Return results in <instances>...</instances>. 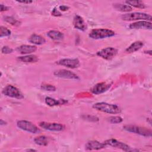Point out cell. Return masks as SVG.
I'll use <instances>...</instances> for the list:
<instances>
[{"mask_svg":"<svg viewBox=\"0 0 152 152\" xmlns=\"http://www.w3.org/2000/svg\"><path fill=\"white\" fill-rule=\"evenodd\" d=\"M104 144H105L106 146H110L112 147L118 148L125 151H130L134 150H132L128 145L126 144L124 142L119 141L116 139L111 138V139L107 140L104 142Z\"/></svg>","mask_w":152,"mask_h":152,"instance_id":"ba28073f","label":"cell"},{"mask_svg":"<svg viewBox=\"0 0 152 152\" xmlns=\"http://www.w3.org/2000/svg\"><path fill=\"white\" fill-rule=\"evenodd\" d=\"M17 59L22 62L33 63V62H36L39 60V58L35 55H27L24 56H18L17 58Z\"/></svg>","mask_w":152,"mask_h":152,"instance_id":"ffe728a7","label":"cell"},{"mask_svg":"<svg viewBox=\"0 0 152 152\" xmlns=\"http://www.w3.org/2000/svg\"><path fill=\"white\" fill-rule=\"evenodd\" d=\"M1 6V12H2V11H7L9 9V7L6 6V5H4L3 4H1L0 5Z\"/></svg>","mask_w":152,"mask_h":152,"instance_id":"1f68e13d","label":"cell"},{"mask_svg":"<svg viewBox=\"0 0 152 152\" xmlns=\"http://www.w3.org/2000/svg\"><path fill=\"white\" fill-rule=\"evenodd\" d=\"M73 25L74 27L81 31H85L87 29L86 23L84 19L78 15H75L73 19Z\"/></svg>","mask_w":152,"mask_h":152,"instance_id":"9a60e30c","label":"cell"},{"mask_svg":"<svg viewBox=\"0 0 152 152\" xmlns=\"http://www.w3.org/2000/svg\"><path fill=\"white\" fill-rule=\"evenodd\" d=\"M13 51L12 49L7 46H4L1 49V52L4 54H9L12 53Z\"/></svg>","mask_w":152,"mask_h":152,"instance_id":"f1b7e54d","label":"cell"},{"mask_svg":"<svg viewBox=\"0 0 152 152\" xmlns=\"http://www.w3.org/2000/svg\"><path fill=\"white\" fill-rule=\"evenodd\" d=\"M123 129L128 132L139 134L144 137H151V134H152L151 131L144 127H141V126H138L132 125H126L123 126Z\"/></svg>","mask_w":152,"mask_h":152,"instance_id":"277c9868","label":"cell"},{"mask_svg":"<svg viewBox=\"0 0 152 152\" xmlns=\"http://www.w3.org/2000/svg\"><path fill=\"white\" fill-rule=\"evenodd\" d=\"M111 86L110 84L104 82L99 83L95 84L91 89L90 91L94 94H99L106 91Z\"/></svg>","mask_w":152,"mask_h":152,"instance_id":"7c38bea8","label":"cell"},{"mask_svg":"<svg viewBox=\"0 0 152 152\" xmlns=\"http://www.w3.org/2000/svg\"><path fill=\"white\" fill-rule=\"evenodd\" d=\"M34 142L39 145L46 146L48 144V138L45 135H40L34 139Z\"/></svg>","mask_w":152,"mask_h":152,"instance_id":"603a6c76","label":"cell"},{"mask_svg":"<svg viewBox=\"0 0 152 152\" xmlns=\"http://www.w3.org/2000/svg\"><path fill=\"white\" fill-rule=\"evenodd\" d=\"M47 36L53 40H61L64 39V35L62 33L57 30H50L47 33Z\"/></svg>","mask_w":152,"mask_h":152,"instance_id":"d6986e66","label":"cell"},{"mask_svg":"<svg viewBox=\"0 0 152 152\" xmlns=\"http://www.w3.org/2000/svg\"><path fill=\"white\" fill-rule=\"evenodd\" d=\"M2 93L4 95L6 96L17 99H21L24 97L21 91L17 87L12 85L6 86L3 88Z\"/></svg>","mask_w":152,"mask_h":152,"instance_id":"8992f818","label":"cell"},{"mask_svg":"<svg viewBox=\"0 0 152 152\" xmlns=\"http://www.w3.org/2000/svg\"><path fill=\"white\" fill-rule=\"evenodd\" d=\"M28 40L29 42L36 45H40L44 44L46 42V40L43 37L36 34H31L29 37Z\"/></svg>","mask_w":152,"mask_h":152,"instance_id":"e0dca14e","label":"cell"},{"mask_svg":"<svg viewBox=\"0 0 152 152\" xmlns=\"http://www.w3.org/2000/svg\"><path fill=\"white\" fill-rule=\"evenodd\" d=\"M106 147L104 142H100L96 140L89 141L85 145V148L87 150H99Z\"/></svg>","mask_w":152,"mask_h":152,"instance_id":"5bb4252c","label":"cell"},{"mask_svg":"<svg viewBox=\"0 0 152 152\" xmlns=\"http://www.w3.org/2000/svg\"><path fill=\"white\" fill-rule=\"evenodd\" d=\"M107 121L111 124H119L123 121V119L119 116H112L107 118Z\"/></svg>","mask_w":152,"mask_h":152,"instance_id":"d4e9b609","label":"cell"},{"mask_svg":"<svg viewBox=\"0 0 152 152\" xmlns=\"http://www.w3.org/2000/svg\"><path fill=\"white\" fill-rule=\"evenodd\" d=\"M121 18L125 21H135V20H140V21H151L152 17L151 15L140 12H135L132 13H127L121 15Z\"/></svg>","mask_w":152,"mask_h":152,"instance_id":"7a4b0ae2","label":"cell"},{"mask_svg":"<svg viewBox=\"0 0 152 152\" xmlns=\"http://www.w3.org/2000/svg\"><path fill=\"white\" fill-rule=\"evenodd\" d=\"M59 10H61V11H66L69 9V7L66 6V5H61V6H59Z\"/></svg>","mask_w":152,"mask_h":152,"instance_id":"d6a6232c","label":"cell"},{"mask_svg":"<svg viewBox=\"0 0 152 152\" xmlns=\"http://www.w3.org/2000/svg\"><path fill=\"white\" fill-rule=\"evenodd\" d=\"M11 34V31L10 30H9L8 28L1 26L0 27V37H5V36H9Z\"/></svg>","mask_w":152,"mask_h":152,"instance_id":"4316f807","label":"cell"},{"mask_svg":"<svg viewBox=\"0 0 152 152\" xmlns=\"http://www.w3.org/2000/svg\"><path fill=\"white\" fill-rule=\"evenodd\" d=\"M118 53V49L113 47H107L97 52V55L106 60H110Z\"/></svg>","mask_w":152,"mask_h":152,"instance_id":"52a82bcc","label":"cell"},{"mask_svg":"<svg viewBox=\"0 0 152 152\" xmlns=\"http://www.w3.org/2000/svg\"><path fill=\"white\" fill-rule=\"evenodd\" d=\"M6 124V122H5V121H4L3 119H1L0 121V125H5Z\"/></svg>","mask_w":152,"mask_h":152,"instance_id":"e575fe53","label":"cell"},{"mask_svg":"<svg viewBox=\"0 0 152 152\" xmlns=\"http://www.w3.org/2000/svg\"><path fill=\"white\" fill-rule=\"evenodd\" d=\"M114 31L106 28H94L91 30L88 36L93 39H102L115 36Z\"/></svg>","mask_w":152,"mask_h":152,"instance_id":"3957f363","label":"cell"},{"mask_svg":"<svg viewBox=\"0 0 152 152\" xmlns=\"http://www.w3.org/2000/svg\"><path fill=\"white\" fill-rule=\"evenodd\" d=\"M83 119L90 121H94V122H97L99 121V118L96 116H91V115H84L83 116Z\"/></svg>","mask_w":152,"mask_h":152,"instance_id":"f546056e","label":"cell"},{"mask_svg":"<svg viewBox=\"0 0 152 152\" xmlns=\"http://www.w3.org/2000/svg\"><path fill=\"white\" fill-rule=\"evenodd\" d=\"M17 126L20 129L31 134H39L41 132V130L37 126L32 122L26 120L18 121Z\"/></svg>","mask_w":152,"mask_h":152,"instance_id":"5b68a950","label":"cell"},{"mask_svg":"<svg viewBox=\"0 0 152 152\" xmlns=\"http://www.w3.org/2000/svg\"><path fill=\"white\" fill-rule=\"evenodd\" d=\"M144 52L145 53H149V55H151V50H148V51H144Z\"/></svg>","mask_w":152,"mask_h":152,"instance_id":"d590c367","label":"cell"},{"mask_svg":"<svg viewBox=\"0 0 152 152\" xmlns=\"http://www.w3.org/2000/svg\"><path fill=\"white\" fill-rule=\"evenodd\" d=\"M39 125L42 128L51 131H61L64 129V125L58 123L41 122Z\"/></svg>","mask_w":152,"mask_h":152,"instance_id":"8fae6325","label":"cell"},{"mask_svg":"<svg viewBox=\"0 0 152 152\" xmlns=\"http://www.w3.org/2000/svg\"><path fill=\"white\" fill-rule=\"evenodd\" d=\"M131 29H148L152 28V24L151 21H138L132 23L129 26Z\"/></svg>","mask_w":152,"mask_h":152,"instance_id":"4fadbf2b","label":"cell"},{"mask_svg":"<svg viewBox=\"0 0 152 152\" xmlns=\"http://www.w3.org/2000/svg\"><path fill=\"white\" fill-rule=\"evenodd\" d=\"M113 7L116 10L119 11L121 12H129V11H131L132 10V7L127 4L115 3L113 4Z\"/></svg>","mask_w":152,"mask_h":152,"instance_id":"7402d4cb","label":"cell"},{"mask_svg":"<svg viewBox=\"0 0 152 152\" xmlns=\"http://www.w3.org/2000/svg\"><path fill=\"white\" fill-rule=\"evenodd\" d=\"M125 3L130 7H134L138 8H145V4L141 1H126Z\"/></svg>","mask_w":152,"mask_h":152,"instance_id":"cb8c5ba5","label":"cell"},{"mask_svg":"<svg viewBox=\"0 0 152 152\" xmlns=\"http://www.w3.org/2000/svg\"><path fill=\"white\" fill-rule=\"evenodd\" d=\"M4 18V21H5L6 22L10 23V24H11L12 26H18L20 23V22L19 21L17 20L14 18H13L12 17L5 16Z\"/></svg>","mask_w":152,"mask_h":152,"instance_id":"484cf974","label":"cell"},{"mask_svg":"<svg viewBox=\"0 0 152 152\" xmlns=\"http://www.w3.org/2000/svg\"><path fill=\"white\" fill-rule=\"evenodd\" d=\"M55 76L59 78H65V79H70V80H78L79 77L75 74L74 72L70 71L66 69H59L53 72Z\"/></svg>","mask_w":152,"mask_h":152,"instance_id":"9c48e42d","label":"cell"},{"mask_svg":"<svg viewBox=\"0 0 152 152\" xmlns=\"http://www.w3.org/2000/svg\"><path fill=\"white\" fill-rule=\"evenodd\" d=\"M17 2H19V3H23V4H31L33 2V1H17Z\"/></svg>","mask_w":152,"mask_h":152,"instance_id":"836d02e7","label":"cell"},{"mask_svg":"<svg viewBox=\"0 0 152 152\" xmlns=\"http://www.w3.org/2000/svg\"><path fill=\"white\" fill-rule=\"evenodd\" d=\"M27 151H36V150H33V149H28V150H27Z\"/></svg>","mask_w":152,"mask_h":152,"instance_id":"8d00e7d4","label":"cell"},{"mask_svg":"<svg viewBox=\"0 0 152 152\" xmlns=\"http://www.w3.org/2000/svg\"><path fill=\"white\" fill-rule=\"evenodd\" d=\"M41 88L48 91H55L56 90V87L51 84H44L41 86Z\"/></svg>","mask_w":152,"mask_h":152,"instance_id":"83f0119b","label":"cell"},{"mask_svg":"<svg viewBox=\"0 0 152 152\" xmlns=\"http://www.w3.org/2000/svg\"><path fill=\"white\" fill-rule=\"evenodd\" d=\"M52 15L55 17H59L62 15V14L58 10H56V8H54L52 11Z\"/></svg>","mask_w":152,"mask_h":152,"instance_id":"4dcf8cb0","label":"cell"},{"mask_svg":"<svg viewBox=\"0 0 152 152\" xmlns=\"http://www.w3.org/2000/svg\"><path fill=\"white\" fill-rule=\"evenodd\" d=\"M56 64L59 65L65 66L66 68L74 69L78 68L80 66V61L78 59H70V58H65L62 59L56 62Z\"/></svg>","mask_w":152,"mask_h":152,"instance_id":"30bf717a","label":"cell"},{"mask_svg":"<svg viewBox=\"0 0 152 152\" xmlns=\"http://www.w3.org/2000/svg\"><path fill=\"white\" fill-rule=\"evenodd\" d=\"M143 45L144 43L141 41L134 42L126 49L125 52L128 53L135 52L140 49L143 46Z\"/></svg>","mask_w":152,"mask_h":152,"instance_id":"ac0fdd59","label":"cell"},{"mask_svg":"<svg viewBox=\"0 0 152 152\" xmlns=\"http://www.w3.org/2000/svg\"><path fill=\"white\" fill-rule=\"evenodd\" d=\"M45 103L49 106H55L61 104H64L67 103V101L65 100L64 99H60V100H56L53 98L50 97H46L45 98Z\"/></svg>","mask_w":152,"mask_h":152,"instance_id":"44dd1931","label":"cell"},{"mask_svg":"<svg viewBox=\"0 0 152 152\" xmlns=\"http://www.w3.org/2000/svg\"><path fill=\"white\" fill-rule=\"evenodd\" d=\"M37 48L34 45H23L16 48V51L21 54L28 55L36 51Z\"/></svg>","mask_w":152,"mask_h":152,"instance_id":"2e32d148","label":"cell"},{"mask_svg":"<svg viewBox=\"0 0 152 152\" xmlns=\"http://www.w3.org/2000/svg\"><path fill=\"white\" fill-rule=\"evenodd\" d=\"M93 108L97 110L109 114H118L121 112V109L118 106L106 102H98L94 103L93 105Z\"/></svg>","mask_w":152,"mask_h":152,"instance_id":"6da1fadb","label":"cell"}]
</instances>
